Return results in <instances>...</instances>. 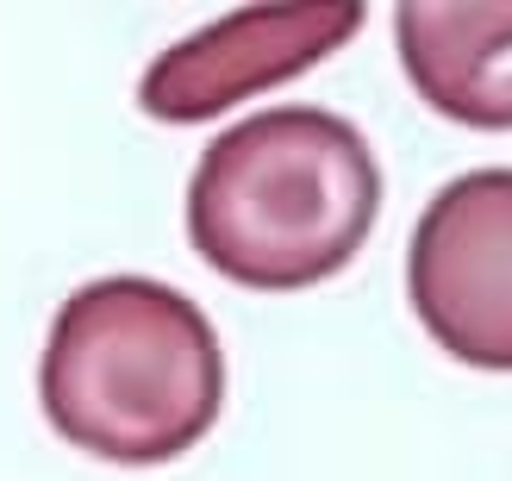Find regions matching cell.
I'll return each instance as SVG.
<instances>
[{"mask_svg":"<svg viewBox=\"0 0 512 481\" xmlns=\"http://www.w3.org/2000/svg\"><path fill=\"white\" fill-rule=\"evenodd\" d=\"M38 400L75 450L119 469H157L219 425L225 350L182 288L107 275L57 307L38 357Z\"/></svg>","mask_w":512,"mask_h":481,"instance_id":"cell-1","label":"cell"},{"mask_svg":"<svg viewBox=\"0 0 512 481\" xmlns=\"http://www.w3.org/2000/svg\"><path fill=\"white\" fill-rule=\"evenodd\" d=\"M381 169L369 138L325 107H269L225 125L188 182V244L238 288L288 294L369 244Z\"/></svg>","mask_w":512,"mask_h":481,"instance_id":"cell-2","label":"cell"},{"mask_svg":"<svg viewBox=\"0 0 512 481\" xmlns=\"http://www.w3.org/2000/svg\"><path fill=\"white\" fill-rule=\"evenodd\" d=\"M406 294L438 350L512 375V169H475L431 194L406 250Z\"/></svg>","mask_w":512,"mask_h":481,"instance_id":"cell-3","label":"cell"},{"mask_svg":"<svg viewBox=\"0 0 512 481\" xmlns=\"http://www.w3.org/2000/svg\"><path fill=\"white\" fill-rule=\"evenodd\" d=\"M363 32V0L331 7H244L207 25L182 44H169L138 82V107L157 125H200L225 107L250 100L256 88L294 82L319 57Z\"/></svg>","mask_w":512,"mask_h":481,"instance_id":"cell-4","label":"cell"},{"mask_svg":"<svg viewBox=\"0 0 512 481\" xmlns=\"http://www.w3.org/2000/svg\"><path fill=\"white\" fill-rule=\"evenodd\" d=\"M394 44L425 107L512 132V0H400Z\"/></svg>","mask_w":512,"mask_h":481,"instance_id":"cell-5","label":"cell"}]
</instances>
